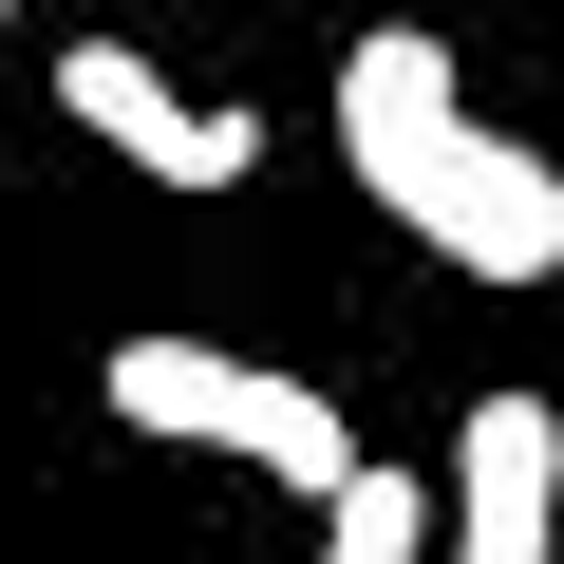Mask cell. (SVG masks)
<instances>
[{
	"mask_svg": "<svg viewBox=\"0 0 564 564\" xmlns=\"http://www.w3.org/2000/svg\"><path fill=\"white\" fill-rule=\"evenodd\" d=\"M433 527H452V564H564V414L545 395H470Z\"/></svg>",
	"mask_w": 564,
	"mask_h": 564,
	"instance_id": "obj_4",
	"label": "cell"
},
{
	"mask_svg": "<svg viewBox=\"0 0 564 564\" xmlns=\"http://www.w3.org/2000/svg\"><path fill=\"white\" fill-rule=\"evenodd\" d=\"M433 545H452V527H433V489H414V470H358V489L321 508V545H302V564H433Z\"/></svg>",
	"mask_w": 564,
	"mask_h": 564,
	"instance_id": "obj_5",
	"label": "cell"
},
{
	"mask_svg": "<svg viewBox=\"0 0 564 564\" xmlns=\"http://www.w3.org/2000/svg\"><path fill=\"white\" fill-rule=\"evenodd\" d=\"M395 20H414V0H395Z\"/></svg>",
	"mask_w": 564,
	"mask_h": 564,
	"instance_id": "obj_6",
	"label": "cell"
},
{
	"mask_svg": "<svg viewBox=\"0 0 564 564\" xmlns=\"http://www.w3.org/2000/svg\"><path fill=\"white\" fill-rule=\"evenodd\" d=\"M339 151H358V188H377L433 263H470V282H564V170L470 113V76H452L433 20H377V39L339 57Z\"/></svg>",
	"mask_w": 564,
	"mask_h": 564,
	"instance_id": "obj_1",
	"label": "cell"
},
{
	"mask_svg": "<svg viewBox=\"0 0 564 564\" xmlns=\"http://www.w3.org/2000/svg\"><path fill=\"white\" fill-rule=\"evenodd\" d=\"M57 113H76L113 170H151V188H245V170H263V113H245V95H170L132 39H76V57H57Z\"/></svg>",
	"mask_w": 564,
	"mask_h": 564,
	"instance_id": "obj_3",
	"label": "cell"
},
{
	"mask_svg": "<svg viewBox=\"0 0 564 564\" xmlns=\"http://www.w3.org/2000/svg\"><path fill=\"white\" fill-rule=\"evenodd\" d=\"M132 433H170V452H226V470H263V489H302V508H339L377 452L339 433V395L321 377H282V358H226V339H113V377H95Z\"/></svg>",
	"mask_w": 564,
	"mask_h": 564,
	"instance_id": "obj_2",
	"label": "cell"
}]
</instances>
